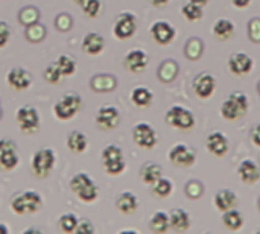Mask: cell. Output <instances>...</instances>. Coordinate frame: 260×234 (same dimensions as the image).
Listing matches in <instances>:
<instances>
[{
    "label": "cell",
    "instance_id": "1",
    "mask_svg": "<svg viewBox=\"0 0 260 234\" xmlns=\"http://www.w3.org/2000/svg\"><path fill=\"white\" fill-rule=\"evenodd\" d=\"M70 190L82 201V203H93L99 196V187L96 183L84 172L76 174L70 180Z\"/></svg>",
    "mask_w": 260,
    "mask_h": 234
},
{
    "label": "cell",
    "instance_id": "2",
    "mask_svg": "<svg viewBox=\"0 0 260 234\" xmlns=\"http://www.w3.org/2000/svg\"><path fill=\"white\" fill-rule=\"evenodd\" d=\"M43 207V199L41 195L34 192V190H27V192H21L17 193L12 201H11V209L15 215H30V213H37L40 212Z\"/></svg>",
    "mask_w": 260,
    "mask_h": 234
},
{
    "label": "cell",
    "instance_id": "3",
    "mask_svg": "<svg viewBox=\"0 0 260 234\" xmlns=\"http://www.w3.org/2000/svg\"><path fill=\"white\" fill-rule=\"evenodd\" d=\"M247 111H248V97L241 91L232 93L227 97V101H224V104L221 105V116L225 120H238L242 116H245Z\"/></svg>",
    "mask_w": 260,
    "mask_h": 234
},
{
    "label": "cell",
    "instance_id": "4",
    "mask_svg": "<svg viewBox=\"0 0 260 234\" xmlns=\"http://www.w3.org/2000/svg\"><path fill=\"white\" fill-rule=\"evenodd\" d=\"M56 163V155L50 148H41L32 155L30 168L37 178H46L50 175Z\"/></svg>",
    "mask_w": 260,
    "mask_h": 234
},
{
    "label": "cell",
    "instance_id": "5",
    "mask_svg": "<svg viewBox=\"0 0 260 234\" xmlns=\"http://www.w3.org/2000/svg\"><path fill=\"white\" fill-rule=\"evenodd\" d=\"M82 107V99L78 93H66L55 105L53 113L59 120H70Z\"/></svg>",
    "mask_w": 260,
    "mask_h": 234
},
{
    "label": "cell",
    "instance_id": "6",
    "mask_svg": "<svg viewBox=\"0 0 260 234\" xmlns=\"http://www.w3.org/2000/svg\"><path fill=\"white\" fill-rule=\"evenodd\" d=\"M166 123L171 125L172 128L187 131L195 126V116L184 107L181 105H174L168 110L166 113Z\"/></svg>",
    "mask_w": 260,
    "mask_h": 234
},
{
    "label": "cell",
    "instance_id": "7",
    "mask_svg": "<svg viewBox=\"0 0 260 234\" xmlns=\"http://www.w3.org/2000/svg\"><path fill=\"white\" fill-rule=\"evenodd\" d=\"M15 119H17V123H18L20 129L23 132H26V134H34L40 128V114L30 105L20 107L17 110Z\"/></svg>",
    "mask_w": 260,
    "mask_h": 234
},
{
    "label": "cell",
    "instance_id": "8",
    "mask_svg": "<svg viewBox=\"0 0 260 234\" xmlns=\"http://www.w3.org/2000/svg\"><path fill=\"white\" fill-rule=\"evenodd\" d=\"M137 30V18L131 12H122L113 26V34L117 40H128Z\"/></svg>",
    "mask_w": 260,
    "mask_h": 234
},
{
    "label": "cell",
    "instance_id": "9",
    "mask_svg": "<svg viewBox=\"0 0 260 234\" xmlns=\"http://www.w3.org/2000/svg\"><path fill=\"white\" fill-rule=\"evenodd\" d=\"M133 139L142 149H152L158 140L155 129L146 122H140L133 128Z\"/></svg>",
    "mask_w": 260,
    "mask_h": 234
},
{
    "label": "cell",
    "instance_id": "10",
    "mask_svg": "<svg viewBox=\"0 0 260 234\" xmlns=\"http://www.w3.org/2000/svg\"><path fill=\"white\" fill-rule=\"evenodd\" d=\"M20 158L17 152V146L12 140L2 139L0 140V168L3 171H12L17 168Z\"/></svg>",
    "mask_w": 260,
    "mask_h": 234
},
{
    "label": "cell",
    "instance_id": "11",
    "mask_svg": "<svg viewBox=\"0 0 260 234\" xmlns=\"http://www.w3.org/2000/svg\"><path fill=\"white\" fill-rule=\"evenodd\" d=\"M120 123V113L116 107L113 105H105L101 107L98 114H96V125L104 129V131H110L117 128Z\"/></svg>",
    "mask_w": 260,
    "mask_h": 234
},
{
    "label": "cell",
    "instance_id": "12",
    "mask_svg": "<svg viewBox=\"0 0 260 234\" xmlns=\"http://www.w3.org/2000/svg\"><path fill=\"white\" fill-rule=\"evenodd\" d=\"M254 61L250 55L244 52H236L229 58V70L236 76L248 75L253 70Z\"/></svg>",
    "mask_w": 260,
    "mask_h": 234
},
{
    "label": "cell",
    "instance_id": "13",
    "mask_svg": "<svg viewBox=\"0 0 260 234\" xmlns=\"http://www.w3.org/2000/svg\"><path fill=\"white\" fill-rule=\"evenodd\" d=\"M151 35L152 38L155 40L157 44H161V46H168L174 41L177 32H175V27L168 23V21H155L152 26H151Z\"/></svg>",
    "mask_w": 260,
    "mask_h": 234
},
{
    "label": "cell",
    "instance_id": "14",
    "mask_svg": "<svg viewBox=\"0 0 260 234\" xmlns=\"http://www.w3.org/2000/svg\"><path fill=\"white\" fill-rule=\"evenodd\" d=\"M6 82L11 88L21 91V90H27L32 84V76L26 69L21 67H14L8 72L6 75Z\"/></svg>",
    "mask_w": 260,
    "mask_h": 234
},
{
    "label": "cell",
    "instance_id": "15",
    "mask_svg": "<svg viewBox=\"0 0 260 234\" xmlns=\"http://www.w3.org/2000/svg\"><path fill=\"white\" fill-rule=\"evenodd\" d=\"M216 90V79L210 73H200L193 79V91L201 99H209Z\"/></svg>",
    "mask_w": 260,
    "mask_h": 234
},
{
    "label": "cell",
    "instance_id": "16",
    "mask_svg": "<svg viewBox=\"0 0 260 234\" xmlns=\"http://www.w3.org/2000/svg\"><path fill=\"white\" fill-rule=\"evenodd\" d=\"M195 152L187 148L186 145H175L169 151V160L174 166L178 168H189L195 163Z\"/></svg>",
    "mask_w": 260,
    "mask_h": 234
},
{
    "label": "cell",
    "instance_id": "17",
    "mask_svg": "<svg viewBox=\"0 0 260 234\" xmlns=\"http://www.w3.org/2000/svg\"><path fill=\"white\" fill-rule=\"evenodd\" d=\"M123 65L133 73H140L148 65V55L142 49H133L125 55Z\"/></svg>",
    "mask_w": 260,
    "mask_h": 234
},
{
    "label": "cell",
    "instance_id": "18",
    "mask_svg": "<svg viewBox=\"0 0 260 234\" xmlns=\"http://www.w3.org/2000/svg\"><path fill=\"white\" fill-rule=\"evenodd\" d=\"M206 148L215 157H224L229 152V140L222 132L216 131V132H212L207 136Z\"/></svg>",
    "mask_w": 260,
    "mask_h": 234
},
{
    "label": "cell",
    "instance_id": "19",
    "mask_svg": "<svg viewBox=\"0 0 260 234\" xmlns=\"http://www.w3.org/2000/svg\"><path fill=\"white\" fill-rule=\"evenodd\" d=\"M238 175L242 183L254 184L260 180V168L253 160H244V161H241V164L238 168Z\"/></svg>",
    "mask_w": 260,
    "mask_h": 234
},
{
    "label": "cell",
    "instance_id": "20",
    "mask_svg": "<svg viewBox=\"0 0 260 234\" xmlns=\"http://www.w3.org/2000/svg\"><path fill=\"white\" fill-rule=\"evenodd\" d=\"M171 228L177 233H184L190 227V216L184 209H174L169 215Z\"/></svg>",
    "mask_w": 260,
    "mask_h": 234
},
{
    "label": "cell",
    "instance_id": "21",
    "mask_svg": "<svg viewBox=\"0 0 260 234\" xmlns=\"http://www.w3.org/2000/svg\"><path fill=\"white\" fill-rule=\"evenodd\" d=\"M82 50L88 55H99L104 47H105V41L102 38V35L96 34V32H90L84 37L82 40Z\"/></svg>",
    "mask_w": 260,
    "mask_h": 234
},
{
    "label": "cell",
    "instance_id": "22",
    "mask_svg": "<svg viewBox=\"0 0 260 234\" xmlns=\"http://www.w3.org/2000/svg\"><path fill=\"white\" fill-rule=\"evenodd\" d=\"M215 206L219 212H227L230 209H235L238 206V195L233 190L222 189L215 196Z\"/></svg>",
    "mask_w": 260,
    "mask_h": 234
},
{
    "label": "cell",
    "instance_id": "23",
    "mask_svg": "<svg viewBox=\"0 0 260 234\" xmlns=\"http://www.w3.org/2000/svg\"><path fill=\"white\" fill-rule=\"evenodd\" d=\"M116 207L120 213L123 215H133L139 209V199L134 193L131 192H123L117 196Z\"/></svg>",
    "mask_w": 260,
    "mask_h": 234
},
{
    "label": "cell",
    "instance_id": "24",
    "mask_svg": "<svg viewBox=\"0 0 260 234\" xmlns=\"http://www.w3.org/2000/svg\"><path fill=\"white\" fill-rule=\"evenodd\" d=\"M90 85L98 93H107V91H113L116 88L117 81L113 75H96L91 78Z\"/></svg>",
    "mask_w": 260,
    "mask_h": 234
},
{
    "label": "cell",
    "instance_id": "25",
    "mask_svg": "<svg viewBox=\"0 0 260 234\" xmlns=\"http://www.w3.org/2000/svg\"><path fill=\"white\" fill-rule=\"evenodd\" d=\"M163 175V171H161V166H158L157 163H145L140 169V178L145 184H149L152 186L155 181H158Z\"/></svg>",
    "mask_w": 260,
    "mask_h": 234
},
{
    "label": "cell",
    "instance_id": "26",
    "mask_svg": "<svg viewBox=\"0 0 260 234\" xmlns=\"http://www.w3.org/2000/svg\"><path fill=\"white\" fill-rule=\"evenodd\" d=\"M88 146V139L84 132L81 131H72L67 136V148L73 152V154H81L87 149Z\"/></svg>",
    "mask_w": 260,
    "mask_h": 234
},
{
    "label": "cell",
    "instance_id": "27",
    "mask_svg": "<svg viewBox=\"0 0 260 234\" xmlns=\"http://www.w3.org/2000/svg\"><path fill=\"white\" fill-rule=\"evenodd\" d=\"M154 94L149 88L146 87H137L131 91V101L136 107L139 108H146L152 104Z\"/></svg>",
    "mask_w": 260,
    "mask_h": 234
},
{
    "label": "cell",
    "instance_id": "28",
    "mask_svg": "<svg viewBox=\"0 0 260 234\" xmlns=\"http://www.w3.org/2000/svg\"><path fill=\"white\" fill-rule=\"evenodd\" d=\"M213 34L218 40L227 41L233 37L235 34V24L229 18H219L215 26H213Z\"/></svg>",
    "mask_w": 260,
    "mask_h": 234
},
{
    "label": "cell",
    "instance_id": "29",
    "mask_svg": "<svg viewBox=\"0 0 260 234\" xmlns=\"http://www.w3.org/2000/svg\"><path fill=\"white\" fill-rule=\"evenodd\" d=\"M149 228L151 231L155 234L166 233L171 228V222H169V215L165 212H157L152 215L151 221H149Z\"/></svg>",
    "mask_w": 260,
    "mask_h": 234
},
{
    "label": "cell",
    "instance_id": "30",
    "mask_svg": "<svg viewBox=\"0 0 260 234\" xmlns=\"http://www.w3.org/2000/svg\"><path fill=\"white\" fill-rule=\"evenodd\" d=\"M222 222L224 225L232 230V231H236V230H241L242 225H244V216L239 210L235 209H230L227 212H224V216H222Z\"/></svg>",
    "mask_w": 260,
    "mask_h": 234
},
{
    "label": "cell",
    "instance_id": "31",
    "mask_svg": "<svg viewBox=\"0 0 260 234\" xmlns=\"http://www.w3.org/2000/svg\"><path fill=\"white\" fill-rule=\"evenodd\" d=\"M172 190H174L172 181L168 180V178H163V177H161L158 181H155V183L152 184V193H154L158 199L168 198V196L172 193Z\"/></svg>",
    "mask_w": 260,
    "mask_h": 234
},
{
    "label": "cell",
    "instance_id": "32",
    "mask_svg": "<svg viewBox=\"0 0 260 234\" xmlns=\"http://www.w3.org/2000/svg\"><path fill=\"white\" fill-rule=\"evenodd\" d=\"M40 20V11L35 6H24L18 12V21L26 27L32 23H37Z\"/></svg>",
    "mask_w": 260,
    "mask_h": 234
},
{
    "label": "cell",
    "instance_id": "33",
    "mask_svg": "<svg viewBox=\"0 0 260 234\" xmlns=\"http://www.w3.org/2000/svg\"><path fill=\"white\" fill-rule=\"evenodd\" d=\"M24 35H26L27 41H30V43H40L46 37V27L43 24H40L38 21L37 23H32V24L26 26Z\"/></svg>",
    "mask_w": 260,
    "mask_h": 234
},
{
    "label": "cell",
    "instance_id": "34",
    "mask_svg": "<svg viewBox=\"0 0 260 234\" xmlns=\"http://www.w3.org/2000/svg\"><path fill=\"white\" fill-rule=\"evenodd\" d=\"M55 62L61 70L62 76H72L76 72V61L69 55H59Z\"/></svg>",
    "mask_w": 260,
    "mask_h": 234
},
{
    "label": "cell",
    "instance_id": "35",
    "mask_svg": "<svg viewBox=\"0 0 260 234\" xmlns=\"http://www.w3.org/2000/svg\"><path fill=\"white\" fill-rule=\"evenodd\" d=\"M178 73V65L174 61H165L158 69V78L163 82H171Z\"/></svg>",
    "mask_w": 260,
    "mask_h": 234
},
{
    "label": "cell",
    "instance_id": "36",
    "mask_svg": "<svg viewBox=\"0 0 260 234\" xmlns=\"http://www.w3.org/2000/svg\"><path fill=\"white\" fill-rule=\"evenodd\" d=\"M181 14H183L184 18L189 20V21H198V20L203 18V6L189 2V3H186V5L181 8Z\"/></svg>",
    "mask_w": 260,
    "mask_h": 234
},
{
    "label": "cell",
    "instance_id": "37",
    "mask_svg": "<svg viewBox=\"0 0 260 234\" xmlns=\"http://www.w3.org/2000/svg\"><path fill=\"white\" fill-rule=\"evenodd\" d=\"M59 228H61V231H64V233H73V231H76V227H78V218H76V215H73V213H66V215H62L61 218H59Z\"/></svg>",
    "mask_w": 260,
    "mask_h": 234
},
{
    "label": "cell",
    "instance_id": "38",
    "mask_svg": "<svg viewBox=\"0 0 260 234\" xmlns=\"http://www.w3.org/2000/svg\"><path fill=\"white\" fill-rule=\"evenodd\" d=\"M104 169L108 175H113V177H117L120 175L126 164H125V158H117V160H110V161H104Z\"/></svg>",
    "mask_w": 260,
    "mask_h": 234
},
{
    "label": "cell",
    "instance_id": "39",
    "mask_svg": "<svg viewBox=\"0 0 260 234\" xmlns=\"http://www.w3.org/2000/svg\"><path fill=\"white\" fill-rule=\"evenodd\" d=\"M203 55V43L198 38H192L186 44V56L190 59H197Z\"/></svg>",
    "mask_w": 260,
    "mask_h": 234
},
{
    "label": "cell",
    "instance_id": "40",
    "mask_svg": "<svg viewBox=\"0 0 260 234\" xmlns=\"http://www.w3.org/2000/svg\"><path fill=\"white\" fill-rule=\"evenodd\" d=\"M81 8L87 17L94 18L102 12V2L101 0H85V3L81 5Z\"/></svg>",
    "mask_w": 260,
    "mask_h": 234
},
{
    "label": "cell",
    "instance_id": "41",
    "mask_svg": "<svg viewBox=\"0 0 260 234\" xmlns=\"http://www.w3.org/2000/svg\"><path fill=\"white\" fill-rule=\"evenodd\" d=\"M43 76H44V79H46L49 84H58V82L61 81V78H62V73H61V70L58 69L56 62H52V64H49V65L44 69Z\"/></svg>",
    "mask_w": 260,
    "mask_h": 234
},
{
    "label": "cell",
    "instance_id": "42",
    "mask_svg": "<svg viewBox=\"0 0 260 234\" xmlns=\"http://www.w3.org/2000/svg\"><path fill=\"white\" fill-rule=\"evenodd\" d=\"M102 163L104 161H110V160H117V158H123V152L119 146L116 145H108L104 148L102 154H101Z\"/></svg>",
    "mask_w": 260,
    "mask_h": 234
},
{
    "label": "cell",
    "instance_id": "43",
    "mask_svg": "<svg viewBox=\"0 0 260 234\" xmlns=\"http://www.w3.org/2000/svg\"><path fill=\"white\" fill-rule=\"evenodd\" d=\"M72 24H73V20H72V17H70L69 14H66V12L58 14V17L55 18V26H56V29L61 30V32L69 30V29L72 27Z\"/></svg>",
    "mask_w": 260,
    "mask_h": 234
},
{
    "label": "cell",
    "instance_id": "44",
    "mask_svg": "<svg viewBox=\"0 0 260 234\" xmlns=\"http://www.w3.org/2000/svg\"><path fill=\"white\" fill-rule=\"evenodd\" d=\"M204 189H203V184L198 183V181H190L187 183L186 186V195L190 198V199H198L201 195H203Z\"/></svg>",
    "mask_w": 260,
    "mask_h": 234
},
{
    "label": "cell",
    "instance_id": "45",
    "mask_svg": "<svg viewBox=\"0 0 260 234\" xmlns=\"http://www.w3.org/2000/svg\"><path fill=\"white\" fill-rule=\"evenodd\" d=\"M9 38H11V29H9L8 23L0 20V47H5L8 44Z\"/></svg>",
    "mask_w": 260,
    "mask_h": 234
},
{
    "label": "cell",
    "instance_id": "46",
    "mask_svg": "<svg viewBox=\"0 0 260 234\" xmlns=\"http://www.w3.org/2000/svg\"><path fill=\"white\" fill-rule=\"evenodd\" d=\"M248 34L251 37L253 41L259 43L260 41V20H253L250 24H248Z\"/></svg>",
    "mask_w": 260,
    "mask_h": 234
},
{
    "label": "cell",
    "instance_id": "47",
    "mask_svg": "<svg viewBox=\"0 0 260 234\" xmlns=\"http://www.w3.org/2000/svg\"><path fill=\"white\" fill-rule=\"evenodd\" d=\"M75 233H94V227L91 225V222L88 219H82V221L78 222V227H76V231Z\"/></svg>",
    "mask_w": 260,
    "mask_h": 234
},
{
    "label": "cell",
    "instance_id": "48",
    "mask_svg": "<svg viewBox=\"0 0 260 234\" xmlns=\"http://www.w3.org/2000/svg\"><path fill=\"white\" fill-rule=\"evenodd\" d=\"M250 137H251V142L260 148V123L256 125V126H253V129L250 132Z\"/></svg>",
    "mask_w": 260,
    "mask_h": 234
},
{
    "label": "cell",
    "instance_id": "49",
    "mask_svg": "<svg viewBox=\"0 0 260 234\" xmlns=\"http://www.w3.org/2000/svg\"><path fill=\"white\" fill-rule=\"evenodd\" d=\"M232 3L236 8H247L251 3V0H232Z\"/></svg>",
    "mask_w": 260,
    "mask_h": 234
},
{
    "label": "cell",
    "instance_id": "50",
    "mask_svg": "<svg viewBox=\"0 0 260 234\" xmlns=\"http://www.w3.org/2000/svg\"><path fill=\"white\" fill-rule=\"evenodd\" d=\"M154 6H165L169 0H151Z\"/></svg>",
    "mask_w": 260,
    "mask_h": 234
},
{
    "label": "cell",
    "instance_id": "51",
    "mask_svg": "<svg viewBox=\"0 0 260 234\" xmlns=\"http://www.w3.org/2000/svg\"><path fill=\"white\" fill-rule=\"evenodd\" d=\"M189 2H192L195 5H200V6H206L209 3V0H189Z\"/></svg>",
    "mask_w": 260,
    "mask_h": 234
},
{
    "label": "cell",
    "instance_id": "52",
    "mask_svg": "<svg viewBox=\"0 0 260 234\" xmlns=\"http://www.w3.org/2000/svg\"><path fill=\"white\" fill-rule=\"evenodd\" d=\"M0 233H2V234H8V233H9L8 227H6V225H3V224H0Z\"/></svg>",
    "mask_w": 260,
    "mask_h": 234
},
{
    "label": "cell",
    "instance_id": "53",
    "mask_svg": "<svg viewBox=\"0 0 260 234\" xmlns=\"http://www.w3.org/2000/svg\"><path fill=\"white\" fill-rule=\"evenodd\" d=\"M73 2H75V3H78V5H79V6H81V5H84V3H85V0H73Z\"/></svg>",
    "mask_w": 260,
    "mask_h": 234
},
{
    "label": "cell",
    "instance_id": "54",
    "mask_svg": "<svg viewBox=\"0 0 260 234\" xmlns=\"http://www.w3.org/2000/svg\"><path fill=\"white\" fill-rule=\"evenodd\" d=\"M257 207H259V210H260V198L257 199Z\"/></svg>",
    "mask_w": 260,
    "mask_h": 234
},
{
    "label": "cell",
    "instance_id": "55",
    "mask_svg": "<svg viewBox=\"0 0 260 234\" xmlns=\"http://www.w3.org/2000/svg\"><path fill=\"white\" fill-rule=\"evenodd\" d=\"M0 119H2V108H0Z\"/></svg>",
    "mask_w": 260,
    "mask_h": 234
}]
</instances>
